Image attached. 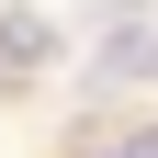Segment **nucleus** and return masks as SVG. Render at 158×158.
Instances as JSON below:
<instances>
[{
	"mask_svg": "<svg viewBox=\"0 0 158 158\" xmlns=\"http://www.w3.org/2000/svg\"><path fill=\"white\" fill-rule=\"evenodd\" d=\"M34 56H45V23L34 11H0V68H34Z\"/></svg>",
	"mask_w": 158,
	"mask_h": 158,
	"instance_id": "nucleus-1",
	"label": "nucleus"
},
{
	"mask_svg": "<svg viewBox=\"0 0 158 158\" xmlns=\"http://www.w3.org/2000/svg\"><path fill=\"white\" fill-rule=\"evenodd\" d=\"M124 158H158V135H147V147H124Z\"/></svg>",
	"mask_w": 158,
	"mask_h": 158,
	"instance_id": "nucleus-2",
	"label": "nucleus"
}]
</instances>
